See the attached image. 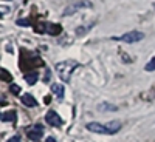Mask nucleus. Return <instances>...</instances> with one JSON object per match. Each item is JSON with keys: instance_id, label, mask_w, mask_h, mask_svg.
I'll use <instances>...</instances> for the list:
<instances>
[{"instance_id": "nucleus-21", "label": "nucleus", "mask_w": 155, "mask_h": 142, "mask_svg": "<svg viewBox=\"0 0 155 142\" xmlns=\"http://www.w3.org/2000/svg\"><path fill=\"white\" fill-rule=\"evenodd\" d=\"M45 142H58V140H56L54 137H47V139H45Z\"/></svg>"}, {"instance_id": "nucleus-15", "label": "nucleus", "mask_w": 155, "mask_h": 142, "mask_svg": "<svg viewBox=\"0 0 155 142\" xmlns=\"http://www.w3.org/2000/svg\"><path fill=\"white\" fill-rule=\"evenodd\" d=\"M9 91H11L12 94L19 96V93H20V87H19V85H16V84H11V85H9Z\"/></svg>"}, {"instance_id": "nucleus-9", "label": "nucleus", "mask_w": 155, "mask_h": 142, "mask_svg": "<svg viewBox=\"0 0 155 142\" xmlns=\"http://www.w3.org/2000/svg\"><path fill=\"white\" fill-rule=\"evenodd\" d=\"M0 121H3V122H9V124H14L16 122V111L14 110H11V111H6L2 114V119Z\"/></svg>"}, {"instance_id": "nucleus-19", "label": "nucleus", "mask_w": 155, "mask_h": 142, "mask_svg": "<svg viewBox=\"0 0 155 142\" xmlns=\"http://www.w3.org/2000/svg\"><path fill=\"white\" fill-rule=\"evenodd\" d=\"M17 25H23V27H28L30 22H27V19H20V20H17Z\"/></svg>"}, {"instance_id": "nucleus-10", "label": "nucleus", "mask_w": 155, "mask_h": 142, "mask_svg": "<svg viewBox=\"0 0 155 142\" xmlns=\"http://www.w3.org/2000/svg\"><path fill=\"white\" fill-rule=\"evenodd\" d=\"M98 110L99 111H118V107L113 104H109V102H102V104H99Z\"/></svg>"}, {"instance_id": "nucleus-20", "label": "nucleus", "mask_w": 155, "mask_h": 142, "mask_svg": "<svg viewBox=\"0 0 155 142\" xmlns=\"http://www.w3.org/2000/svg\"><path fill=\"white\" fill-rule=\"evenodd\" d=\"M50 76H51V71L50 70H45V79H44V82L47 84V82H50Z\"/></svg>"}, {"instance_id": "nucleus-6", "label": "nucleus", "mask_w": 155, "mask_h": 142, "mask_svg": "<svg viewBox=\"0 0 155 142\" xmlns=\"http://www.w3.org/2000/svg\"><path fill=\"white\" fill-rule=\"evenodd\" d=\"M45 121H47V124L51 125V127H61V125H62L61 116H59L54 110H50V111L45 114Z\"/></svg>"}, {"instance_id": "nucleus-1", "label": "nucleus", "mask_w": 155, "mask_h": 142, "mask_svg": "<svg viewBox=\"0 0 155 142\" xmlns=\"http://www.w3.org/2000/svg\"><path fill=\"white\" fill-rule=\"evenodd\" d=\"M120 128H121V122L118 121H110L107 124H99V122L87 124V130L92 133H98V134H115V133H118Z\"/></svg>"}, {"instance_id": "nucleus-16", "label": "nucleus", "mask_w": 155, "mask_h": 142, "mask_svg": "<svg viewBox=\"0 0 155 142\" xmlns=\"http://www.w3.org/2000/svg\"><path fill=\"white\" fill-rule=\"evenodd\" d=\"M90 28H92V25H88V27H81V28H78V30H76V34H78V36H84Z\"/></svg>"}, {"instance_id": "nucleus-3", "label": "nucleus", "mask_w": 155, "mask_h": 142, "mask_svg": "<svg viewBox=\"0 0 155 142\" xmlns=\"http://www.w3.org/2000/svg\"><path fill=\"white\" fill-rule=\"evenodd\" d=\"M88 8H93V3L90 2V0H78V2L68 5L65 9H64L62 14L64 16H73L74 12L81 11V9H88Z\"/></svg>"}, {"instance_id": "nucleus-12", "label": "nucleus", "mask_w": 155, "mask_h": 142, "mask_svg": "<svg viewBox=\"0 0 155 142\" xmlns=\"http://www.w3.org/2000/svg\"><path fill=\"white\" fill-rule=\"evenodd\" d=\"M37 79H39V74H37L36 71H33V73H28V74H25V82H27L28 85H34V84L37 82Z\"/></svg>"}, {"instance_id": "nucleus-18", "label": "nucleus", "mask_w": 155, "mask_h": 142, "mask_svg": "<svg viewBox=\"0 0 155 142\" xmlns=\"http://www.w3.org/2000/svg\"><path fill=\"white\" fill-rule=\"evenodd\" d=\"M8 142H20V136H19V134L12 136V137H9V139H8Z\"/></svg>"}, {"instance_id": "nucleus-4", "label": "nucleus", "mask_w": 155, "mask_h": 142, "mask_svg": "<svg viewBox=\"0 0 155 142\" xmlns=\"http://www.w3.org/2000/svg\"><path fill=\"white\" fill-rule=\"evenodd\" d=\"M143 39H144V34L141 31H130L123 36H115L113 40H120V42H126V43H137L140 40H143Z\"/></svg>"}, {"instance_id": "nucleus-14", "label": "nucleus", "mask_w": 155, "mask_h": 142, "mask_svg": "<svg viewBox=\"0 0 155 142\" xmlns=\"http://www.w3.org/2000/svg\"><path fill=\"white\" fill-rule=\"evenodd\" d=\"M144 70H146V71H155V57H152V59L146 63Z\"/></svg>"}, {"instance_id": "nucleus-5", "label": "nucleus", "mask_w": 155, "mask_h": 142, "mask_svg": "<svg viewBox=\"0 0 155 142\" xmlns=\"http://www.w3.org/2000/svg\"><path fill=\"white\" fill-rule=\"evenodd\" d=\"M27 134H28V137H30L31 140H34V142L41 140V137H42V134H44V127H42L41 124H36V125H33V127L28 128Z\"/></svg>"}, {"instance_id": "nucleus-17", "label": "nucleus", "mask_w": 155, "mask_h": 142, "mask_svg": "<svg viewBox=\"0 0 155 142\" xmlns=\"http://www.w3.org/2000/svg\"><path fill=\"white\" fill-rule=\"evenodd\" d=\"M11 12V8H5V6H0V16H5V14H9Z\"/></svg>"}, {"instance_id": "nucleus-11", "label": "nucleus", "mask_w": 155, "mask_h": 142, "mask_svg": "<svg viewBox=\"0 0 155 142\" xmlns=\"http://www.w3.org/2000/svg\"><path fill=\"white\" fill-rule=\"evenodd\" d=\"M51 91L58 96V99H64V87L61 84H53L51 85Z\"/></svg>"}, {"instance_id": "nucleus-22", "label": "nucleus", "mask_w": 155, "mask_h": 142, "mask_svg": "<svg viewBox=\"0 0 155 142\" xmlns=\"http://www.w3.org/2000/svg\"><path fill=\"white\" fill-rule=\"evenodd\" d=\"M0 119H2V114H0Z\"/></svg>"}, {"instance_id": "nucleus-8", "label": "nucleus", "mask_w": 155, "mask_h": 142, "mask_svg": "<svg viewBox=\"0 0 155 142\" xmlns=\"http://www.w3.org/2000/svg\"><path fill=\"white\" fill-rule=\"evenodd\" d=\"M45 33L51 34V36H58L61 33V25H54V23H45Z\"/></svg>"}, {"instance_id": "nucleus-7", "label": "nucleus", "mask_w": 155, "mask_h": 142, "mask_svg": "<svg viewBox=\"0 0 155 142\" xmlns=\"http://www.w3.org/2000/svg\"><path fill=\"white\" fill-rule=\"evenodd\" d=\"M20 100H22V104H23L25 107H28V108L37 107V100H36L31 94H23V96L20 97Z\"/></svg>"}, {"instance_id": "nucleus-13", "label": "nucleus", "mask_w": 155, "mask_h": 142, "mask_svg": "<svg viewBox=\"0 0 155 142\" xmlns=\"http://www.w3.org/2000/svg\"><path fill=\"white\" fill-rule=\"evenodd\" d=\"M0 80H8V82H11L12 80V76L6 71V70H0Z\"/></svg>"}, {"instance_id": "nucleus-2", "label": "nucleus", "mask_w": 155, "mask_h": 142, "mask_svg": "<svg viewBox=\"0 0 155 142\" xmlns=\"http://www.w3.org/2000/svg\"><path fill=\"white\" fill-rule=\"evenodd\" d=\"M78 67H79V63L76 60H64V62L56 63V73L62 82H70L71 74Z\"/></svg>"}]
</instances>
